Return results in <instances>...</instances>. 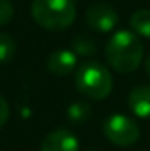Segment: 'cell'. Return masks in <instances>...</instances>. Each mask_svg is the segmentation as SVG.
Masks as SVG:
<instances>
[{"label":"cell","mask_w":150,"mask_h":151,"mask_svg":"<svg viewBox=\"0 0 150 151\" xmlns=\"http://www.w3.org/2000/svg\"><path fill=\"white\" fill-rule=\"evenodd\" d=\"M105 56L108 64L121 74H129L139 68L144 56V47L137 34L129 31H120L110 37L105 47Z\"/></svg>","instance_id":"cell-1"},{"label":"cell","mask_w":150,"mask_h":151,"mask_svg":"<svg viewBox=\"0 0 150 151\" xmlns=\"http://www.w3.org/2000/svg\"><path fill=\"white\" fill-rule=\"evenodd\" d=\"M31 15L44 29L65 31L76 18V5L73 0H34Z\"/></svg>","instance_id":"cell-2"},{"label":"cell","mask_w":150,"mask_h":151,"mask_svg":"<svg viewBox=\"0 0 150 151\" xmlns=\"http://www.w3.org/2000/svg\"><path fill=\"white\" fill-rule=\"evenodd\" d=\"M76 88L91 100H103L113 88V79L110 71L97 61H87L81 64L74 76Z\"/></svg>","instance_id":"cell-3"},{"label":"cell","mask_w":150,"mask_h":151,"mask_svg":"<svg viewBox=\"0 0 150 151\" xmlns=\"http://www.w3.org/2000/svg\"><path fill=\"white\" fill-rule=\"evenodd\" d=\"M103 134L113 145L129 146L137 142L139 127L131 117L123 114H113L103 124Z\"/></svg>","instance_id":"cell-4"},{"label":"cell","mask_w":150,"mask_h":151,"mask_svg":"<svg viewBox=\"0 0 150 151\" xmlns=\"http://www.w3.org/2000/svg\"><path fill=\"white\" fill-rule=\"evenodd\" d=\"M86 21L89 27L100 32H108L118 24V13L112 5L103 2L92 3L86 12Z\"/></svg>","instance_id":"cell-5"},{"label":"cell","mask_w":150,"mask_h":151,"mask_svg":"<svg viewBox=\"0 0 150 151\" xmlns=\"http://www.w3.org/2000/svg\"><path fill=\"white\" fill-rule=\"evenodd\" d=\"M41 151H79L76 135H73L66 129L52 130L42 140Z\"/></svg>","instance_id":"cell-6"},{"label":"cell","mask_w":150,"mask_h":151,"mask_svg":"<svg viewBox=\"0 0 150 151\" xmlns=\"http://www.w3.org/2000/svg\"><path fill=\"white\" fill-rule=\"evenodd\" d=\"M78 63V55L73 50H66V48H60L55 50L49 55L47 58V69L53 76H68L71 71L74 69Z\"/></svg>","instance_id":"cell-7"},{"label":"cell","mask_w":150,"mask_h":151,"mask_svg":"<svg viewBox=\"0 0 150 151\" xmlns=\"http://www.w3.org/2000/svg\"><path fill=\"white\" fill-rule=\"evenodd\" d=\"M131 111L137 117L147 119L150 117V87L149 85H139L134 87L128 98Z\"/></svg>","instance_id":"cell-8"},{"label":"cell","mask_w":150,"mask_h":151,"mask_svg":"<svg viewBox=\"0 0 150 151\" xmlns=\"http://www.w3.org/2000/svg\"><path fill=\"white\" fill-rule=\"evenodd\" d=\"M131 27L137 35L150 39V10H137L131 16Z\"/></svg>","instance_id":"cell-9"},{"label":"cell","mask_w":150,"mask_h":151,"mask_svg":"<svg viewBox=\"0 0 150 151\" xmlns=\"http://www.w3.org/2000/svg\"><path fill=\"white\" fill-rule=\"evenodd\" d=\"M91 113L92 109L86 101H76L73 105H70L66 111V117L73 124H83L84 121H87L91 117Z\"/></svg>","instance_id":"cell-10"},{"label":"cell","mask_w":150,"mask_h":151,"mask_svg":"<svg viewBox=\"0 0 150 151\" xmlns=\"http://www.w3.org/2000/svg\"><path fill=\"white\" fill-rule=\"evenodd\" d=\"M73 52L79 56L89 58V56H94L97 53V47L92 37L89 35H78L73 40Z\"/></svg>","instance_id":"cell-11"},{"label":"cell","mask_w":150,"mask_h":151,"mask_svg":"<svg viewBox=\"0 0 150 151\" xmlns=\"http://www.w3.org/2000/svg\"><path fill=\"white\" fill-rule=\"evenodd\" d=\"M16 53V44L8 34H0V63L5 64L13 60Z\"/></svg>","instance_id":"cell-12"},{"label":"cell","mask_w":150,"mask_h":151,"mask_svg":"<svg viewBox=\"0 0 150 151\" xmlns=\"http://www.w3.org/2000/svg\"><path fill=\"white\" fill-rule=\"evenodd\" d=\"M15 15V8H13L10 0H0V26H5L12 21Z\"/></svg>","instance_id":"cell-13"},{"label":"cell","mask_w":150,"mask_h":151,"mask_svg":"<svg viewBox=\"0 0 150 151\" xmlns=\"http://www.w3.org/2000/svg\"><path fill=\"white\" fill-rule=\"evenodd\" d=\"M8 116H10V108H8V103L7 100L0 95V129L7 124L8 121Z\"/></svg>","instance_id":"cell-14"},{"label":"cell","mask_w":150,"mask_h":151,"mask_svg":"<svg viewBox=\"0 0 150 151\" xmlns=\"http://www.w3.org/2000/svg\"><path fill=\"white\" fill-rule=\"evenodd\" d=\"M145 71L150 74V55L147 56V60H145Z\"/></svg>","instance_id":"cell-15"}]
</instances>
